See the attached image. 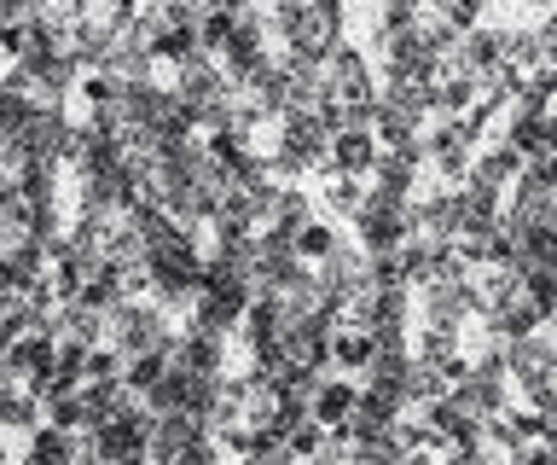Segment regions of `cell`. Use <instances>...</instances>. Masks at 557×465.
<instances>
[{
	"mask_svg": "<svg viewBox=\"0 0 557 465\" xmlns=\"http://www.w3.org/2000/svg\"><path fill=\"white\" fill-rule=\"evenodd\" d=\"M238 465H302V460H296V454H290L285 442H261L256 454H244Z\"/></svg>",
	"mask_w": 557,
	"mask_h": 465,
	"instance_id": "5bb4252c",
	"label": "cell"
},
{
	"mask_svg": "<svg viewBox=\"0 0 557 465\" xmlns=\"http://www.w3.org/2000/svg\"><path fill=\"white\" fill-rule=\"evenodd\" d=\"M320 88H325L331 106H372V99H377V88H372V59H366L355 41H343L337 53L325 59Z\"/></svg>",
	"mask_w": 557,
	"mask_h": 465,
	"instance_id": "3957f363",
	"label": "cell"
},
{
	"mask_svg": "<svg viewBox=\"0 0 557 465\" xmlns=\"http://www.w3.org/2000/svg\"><path fill=\"white\" fill-rule=\"evenodd\" d=\"M430 465H447V460H430Z\"/></svg>",
	"mask_w": 557,
	"mask_h": 465,
	"instance_id": "9a60e30c",
	"label": "cell"
},
{
	"mask_svg": "<svg viewBox=\"0 0 557 465\" xmlns=\"http://www.w3.org/2000/svg\"><path fill=\"white\" fill-rule=\"evenodd\" d=\"M285 448H290V454L302 460V465H313V454L325 448V425H320V419H302V425H296L290 437H285Z\"/></svg>",
	"mask_w": 557,
	"mask_h": 465,
	"instance_id": "4fadbf2b",
	"label": "cell"
},
{
	"mask_svg": "<svg viewBox=\"0 0 557 465\" xmlns=\"http://www.w3.org/2000/svg\"><path fill=\"white\" fill-rule=\"evenodd\" d=\"M366 193H372L366 181H331V186H325V204H331L337 216H348V221H355V216L366 210Z\"/></svg>",
	"mask_w": 557,
	"mask_h": 465,
	"instance_id": "7c38bea8",
	"label": "cell"
},
{
	"mask_svg": "<svg viewBox=\"0 0 557 465\" xmlns=\"http://www.w3.org/2000/svg\"><path fill=\"white\" fill-rule=\"evenodd\" d=\"M355 407H360V384H355V378L325 372V384H320V395H313L308 419H320L325 430H348V419H355Z\"/></svg>",
	"mask_w": 557,
	"mask_h": 465,
	"instance_id": "5b68a950",
	"label": "cell"
},
{
	"mask_svg": "<svg viewBox=\"0 0 557 465\" xmlns=\"http://www.w3.org/2000/svg\"><path fill=\"white\" fill-rule=\"evenodd\" d=\"M435 19H442L453 36L465 41L470 29H482V7H476V0H442V7H435Z\"/></svg>",
	"mask_w": 557,
	"mask_h": 465,
	"instance_id": "8fae6325",
	"label": "cell"
},
{
	"mask_svg": "<svg viewBox=\"0 0 557 465\" xmlns=\"http://www.w3.org/2000/svg\"><path fill=\"white\" fill-rule=\"evenodd\" d=\"M418 308H424V326H459V332H465V320H482V297L470 285V273L424 285L418 291Z\"/></svg>",
	"mask_w": 557,
	"mask_h": 465,
	"instance_id": "277c9868",
	"label": "cell"
},
{
	"mask_svg": "<svg viewBox=\"0 0 557 465\" xmlns=\"http://www.w3.org/2000/svg\"><path fill=\"white\" fill-rule=\"evenodd\" d=\"M343 245V233L337 228H331V221H313V228L308 233H296V262H308V268H320L325 262V256L331 250H337Z\"/></svg>",
	"mask_w": 557,
	"mask_h": 465,
	"instance_id": "30bf717a",
	"label": "cell"
},
{
	"mask_svg": "<svg viewBox=\"0 0 557 465\" xmlns=\"http://www.w3.org/2000/svg\"><path fill=\"white\" fill-rule=\"evenodd\" d=\"M325 158H331V129L320 117H285V123H278V151H273L278 181L313 175V169H325Z\"/></svg>",
	"mask_w": 557,
	"mask_h": 465,
	"instance_id": "7a4b0ae2",
	"label": "cell"
},
{
	"mask_svg": "<svg viewBox=\"0 0 557 465\" xmlns=\"http://www.w3.org/2000/svg\"><path fill=\"white\" fill-rule=\"evenodd\" d=\"M412 204L418 198H395V193H366V210L355 216V245L366 256H389L412 238Z\"/></svg>",
	"mask_w": 557,
	"mask_h": 465,
	"instance_id": "6da1fadb",
	"label": "cell"
},
{
	"mask_svg": "<svg viewBox=\"0 0 557 465\" xmlns=\"http://www.w3.org/2000/svg\"><path fill=\"white\" fill-rule=\"evenodd\" d=\"M313 221H320V204H313L302 186H278V198H273L268 221H261V233H285L296 245V233H308Z\"/></svg>",
	"mask_w": 557,
	"mask_h": 465,
	"instance_id": "8992f818",
	"label": "cell"
},
{
	"mask_svg": "<svg viewBox=\"0 0 557 465\" xmlns=\"http://www.w3.org/2000/svg\"><path fill=\"white\" fill-rule=\"evenodd\" d=\"M372 355H377V338L372 332H360V326H337L331 332V372H343V378H366V367H372Z\"/></svg>",
	"mask_w": 557,
	"mask_h": 465,
	"instance_id": "52a82bcc",
	"label": "cell"
},
{
	"mask_svg": "<svg viewBox=\"0 0 557 465\" xmlns=\"http://www.w3.org/2000/svg\"><path fill=\"white\" fill-rule=\"evenodd\" d=\"M412 360H424V367H435V372L459 367V360H465V332H459V326H418Z\"/></svg>",
	"mask_w": 557,
	"mask_h": 465,
	"instance_id": "ba28073f",
	"label": "cell"
},
{
	"mask_svg": "<svg viewBox=\"0 0 557 465\" xmlns=\"http://www.w3.org/2000/svg\"><path fill=\"white\" fill-rule=\"evenodd\" d=\"M522 169H529V163H522L511 146H499V140H494V146H482V151H476V169H470V181L494 186V193H511V186L522 181Z\"/></svg>",
	"mask_w": 557,
	"mask_h": 465,
	"instance_id": "9c48e42d",
	"label": "cell"
}]
</instances>
